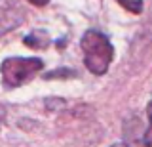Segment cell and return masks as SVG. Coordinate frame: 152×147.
I'll return each instance as SVG.
<instances>
[{
	"mask_svg": "<svg viewBox=\"0 0 152 147\" xmlns=\"http://www.w3.org/2000/svg\"><path fill=\"white\" fill-rule=\"evenodd\" d=\"M146 115H148V126H146V132H145V145H152V99L150 103L146 105Z\"/></svg>",
	"mask_w": 152,
	"mask_h": 147,
	"instance_id": "8992f818",
	"label": "cell"
},
{
	"mask_svg": "<svg viewBox=\"0 0 152 147\" xmlns=\"http://www.w3.org/2000/svg\"><path fill=\"white\" fill-rule=\"evenodd\" d=\"M116 2L131 13H141L142 12V0H116Z\"/></svg>",
	"mask_w": 152,
	"mask_h": 147,
	"instance_id": "5b68a950",
	"label": "cell"
},
{
	"mask_svg": "<svg viewBox=\"0 0 152 147\" xmlns=\"http://www.w3.org/2000/svg\"><path fill=\"white\" fill-rule=\"evenodd\" d=\"M80 46H82V52H84V63L89 73L93 75L107 73L114 59V46L108 40V36L99 31L89 29L84 33Z\"/></svg>",
	"mask_w": 152,
	"mask_h": 147,
	"instance_id": "6da1fadb",
	"label": "cell"
},
{
	"mask_svg": "<svg viewBox=\"0 0 152 147\" xmlns=\"http://www.w3.org/2000/svg\"><path fill=\"white\" fill-rule=\"evenodd\" d=\"M44 69V61L40 58H8L0 65L2 82L8 88H17L27 84Z\"/></svg>",
	"mask_w": 152,
	"mask_h": 147,
	"instance_id": "7a4b0ae2",
	"label": "cell"
},
{
	"mask_svg": "<svg viewBox=\"0 0 152 147\" xmlns=\"http://www.w3.org/2000/svg\"><path fill=\"white\" fill-rule=\"evenodd\" d=\"M23 42H25V46H28V48L32 50H44L50 46V36H48L46 31H32L28 33V35L23 38Z\"/></svg>",
	"mask_w": 152,
	"mask_h": 147,
	"instance_id": "277c9868",
	"label": "cell"
},
{
	"mask_svg": "<svg viewBox=\"0 0 152 147\" xmlns=\"http://www.w3.org/2000/svg\"><path fill=\"white\" fill-rule=\"evenodd\" d=\"M31 4H34V6H38V8H42V6H46L50 0H28Z\"/></svg>",
	"mask_w": 152,
	"mask_h": 147,
	"instance_id": "ba28073f",
	"label": "cell"
},
{
	"mask_svg": "<svg viewBox=\"0 0 152 147\" xmlns=\"http://www.w3.org/2000/svg\"><path fill=\"white\" fill-rule=\"evenodd\" d=\"M27 12L19 0H0V38L23 25Z\"/></svg>",
	"mask_w": 152,
	"mask_h": 147,
	"instance_id": "3957f363",
	"label": "cell"
},
{
	"mask_svg": "<svg viewBox=\"0 0 152 147\" xmlns=\"http://www.w3.org/2000/svg\"><path fill=\"white\" fill-rule=\"evenodd\" d=\"M110 147H127L126 143H114V145H110Z\"/></svg>",
	"mask_w": 152,
	"mask_h": 147,
	"instance_id": "9c48e42d",
	"label": "cell"
},
{
	"mask_svg": "<svg viewBox=\"0 0 152 147\" xmlns=\"http://www.w3.org/2000/svg\"><path fill=\"white\" fill-rule=\"evenodd\" d=\"M55 77H74V71H70V69H63V71H53V73H46L44 75V78H55Z\"/></svg>",
	"mask_w": 152,
	"mask_h": 147,
	"instance_id": "52a82bcc",
	"label": "cell"
}]
</instances>
